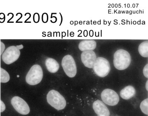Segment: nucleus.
I'll return each mask as SVG.
<instances>
[{
    "label": "nucleus",
    "mask_w": 148,
    "mask_h": 116,
    "mask_svg": "<svg viewBox=\"0 0 148 116\" xmlns=\"http://www.w3.org/2000/svg\"><path fill=\"white\" fill-rule=\"evenodd\" d=\"M97 43L93 40H85L81 41L78 45V47L82 52L86 51H93L95 49Z\"/></svg>",
    "instance_id": "nucleus-11"
},
{
    "label": "nucleus",
    "mask_w": 148,
    "mask_h": 116,
    "mask_svg": "<svg viewBox=\"0 0 148 116\" xmlns=\"http://www.w3.org/2000/svg\"><path fill=\"white\" fill-rule=\"evenodd\" d=\"M136 93V89L132 86H127L121 91V97L123 99L129 100L133 97Z\"/></svg>",
    "instance_id": "nucleus-12"
},
{
    "label": "nucleus",
    "mask_w": 148,
    "mask_h": 116,
    "mask_svg": "<svg viewBox=\"0 0 148 116\" xmlns=\"http://www.w3.org/2000/svg\"><path fill=\"white\" fill-rule=\"evenodd\" d=\"M62 65L63 69L67 76L70 78L75 76L77 73V67L75 60L72 56H65L62 61Z\"/></svg>",
    "instance_id": "nucleus-5"
},
{
    "label": "nucleus",
    "mask_w": 148,
    "mask_h": 116,
    "mask_svg": "<svg viewBox=\"0 0 148 116\" xmlns=\"http://www.w3.org/2000/svg\"><path fill=\"white\" fill-rule=\"evenodd\" d=\"M114 64L115 67L119 70L127 69L131 63L130 54L127 51L119 50L115 52L114 55Z\"/></svg>",
    "instance_id": "nucleus-1"
},
{
    "label": "nucleus",
    "mask_w": 148,
    "mask_h": 116,
    "mask_svg": "<svg viewBox=\"0 0 148 116\" xmlns=\"http://www.w3.org/2000/svg\"><path fill=\"white\" fill-rule=\"evenodd\" d=\"M93 108L98 116H109L110 111L102 101L97 100L93 104Z\"/></svg>",
    "instance_id": "nucleus-10"
},
{
    "label": "nucleus",
    "mask_w": 148,
    "mask_h": 116,
    "mask_svg": "<svg viewBox=\"0 0 148 116\" xmlns=\"http://www.w3.org/2000/svg\"><path fill=\"white\" fill-rule=\"evenodd\" d=\"M6 109V106L5 104L1 100H0V111L3 112Z\"/></svg>",
    "instance_id": "nucleus-18"
},
{
    "label": "nucleus",
    "mask_w": 148,
    "mask_h": 116,
    "mask_svg": "<svg viewBox=\"0 0 148 116\" xmlns=\"http://www.w3.org/2000/svg\"><path fill=\"white\" fill-rule=\"evenodd\" d=\"M143 74L144 76L147 78H148V64H147L143 69Z\"/></svg>",
    "instance_id": "nucleus-17"
},
{
    "label": "nucleus",
    "mask_w": 148,
    "mask_h": 116,
    "mask_svg": "<svg viewBox=\"0 0 148 116\" xmlns=\"http://www.w3.org/2000/svg\"><path fill=\"white\" fill-rule=\"evenodd\" d=\"M43 76V74L41 66L35 65L32 66L26 75V83L31 85H37L42 81Z\"/></svg>",
    "instance_id": "nucleus-4"
},
{
    "label": "nucleus",
    "mask_w": 148,
    "mask_h": 116,
    "mask_svg": "<svg viewBox=\"0 0 148 116\" xmlns=\"http://www.w3.org/2000/svg\"><path fill=\"white\" fill-rule=\"evenodd\" d=\"M146 88L147 90H148V81H147V83L146 84Z\"/></svg>",
    "instance_id": "nucleus-21"
},
{
    "label": "nucleus",
    "mask_w": 148,
    "mask_h": 116,
    "mask_svg": "<svg viewBox=\"0 0 148 116\" xmlns=\"http://www.w3.org/2000/svg\"><path fill=\"white\" fill-rule=\"evenodd\" d=\"M45 66L47 70L52 73H56L59 68V64L53 58H47L45 61Z\"/></svg>",
    "instance_id": "nucleus-13"
},
{
    "label": "nucleus",
    "mask_w": 148,
    "mask_h": 116,
    "mask_svg": "<svg viewBox=\"0 0 148 116\" xmlns=\"http://www.w3.org/2000/svg\"><path fill=\"white\" fill-rule=\"evenodd\" d=\"M138 52L140 55L143 57H148V42L145 41L141 43L138 47Z\"/></svg>",
    "instance_id": "nucleus-14"
},
{
    "label": "nucleus",
    "mask_w": 148,
    "mask_h": 116,
    "mask_svg": "<svg viewBox=\"0 0 148 116\" xmlns=\"http://www.w3.org/2000/svg\"><path fill=\"white\" fill-rule=\"evenodd\" d=\"M11 104L14 109L21 115H28L30 112L29 105L23 98L19 97H14L11 100Z\"/></svg>",
    "instance_id": "nucleus-8"
},
{
    "label": "nucleus",
    "mask_w": 148,
    "mask_h": 116,
    "mask_svg": "<svg viewBox=\"0 0 148 116\" xmlns=\"http://www.w3.org/2000/svg\"><path fill=\"white\" fill-rule=\"evenodd\" d=\"M95 74L100 77H106L110 70V65L108 60L102 57L97 58L93 67Z\"/></svg>",
    "instance_id": "nucleus-3"
},
{
    "label": "nucleus",
    "mask_w": 148,
    "mask_h": 116,
    "mask_svg": "<svg viewBox=\"0 0 148 116\" xmlns=\"http://www.w3.org/2000/svg\"><path fill=\"white\" fill-rule=\"evenodd\" d=\"M148 99L144 100L141 102L140 105V108L141 111L145 115H148Z\"/></svg>",
    "instance_id": "nucleus-16"
},
{
    "label": "nucleus",
    "mask_w": 148,
    "mask_h": 116,
    "mask_svg": "<svg viewBox=\"0 0 148 116\" xmlns=\"http://www.w3.org/2000/svg\"><path fill=\"white\" fill-rule=\"evenodd\" d=\"M48 104L57 110H62L66 106V101L64 97L55 90L49 91L47 96Z\"/></svg>",
    "instance_id": "nucleus-2"
},
{
    "label": "nucleus",
    "mask_w": 148,
    "mask_h": 116,
    "mask_svg": "<svg viewBox=\"0 0 148 116\" xmlns=\"http://www.w3.org/2000/svg\"><path fill=\"white\" fill-rule=\"evenodd\" d=\"M10 76L9 73L3 68H0V81L1 83H6L9 82Z\"/></svg>",
    "instance_id": "nucleus-15"
},
{
    "label": "nucleus",
    "mask_w": 148,
    "mask_h": 116,
    "mask_svg": "<svg viewBox=\"0 0 148 116\" xmlns=\"http://www.w3.org/2000/svg\"><path fill=\"white\" fill-rule=\"evenodd\" d=\"M21 55L20 50L14 46L7 48L2 55L3 61L6 64H11L17 61Z\"/></svg>",
    "instance_id": "nucleus-6"
},
{
    "label": "nucleus",
    "mask_w": 148,
    "mask_h": 116,
    "mask_svg": "<svg viewBox=\"0 0 148 116\" xmlns=\"http://www.w3.org/2000/svg\"><path fill=\"white\" fill-rule=\"evenodd\" d=\"M16 47H17L19 50H21V49H23V45H21L19 46H17Z\"/></svg>",
    "instance_id": "nucleus-20"
},
{
    "label": "nucleus",
    "mask_w": 148,
    "mask_h": 116,
    "mask_svg": "<svg viewBox=\"0 0 148 116\" xmlns=\"http://www.w3.org/2000/svg\"></svg>",
    "instance_id": "nucleus-22"
},
{
    "label": "nucleus",
    "mask_w": 148,
    "mask_h": 116,
    "mask_svg": "<svg viewBox=\"0 0 148 116\" xmlns=\"http://www.w3.org/2000/svg\"><path fill=\"white\" fill-rule=\"evenodd\" d=\"M101 98L105 104L111 106L117 104L119 100L118 94L114 90L110 89L103 90L101 93Z\"/></svg>",
    "instance_id": "nucleus-7"
},
{
    "label": "nucleus",
    "mask_w": 148,
    "mask_h": 116,
    "mask_svg": "<svg viewBox=\"0 0 148 116\" xmlns=\"http://www.w3.org/2000/svg\"><path fill=\"white\" fill-rule=\"evenodd\" d=\"M81 59L84 65L88 68H93L97 59L95 53L93 51H86L81 54Z\"/></svg>",
    "instance_id": "nucleus-9"
},
{
    "label": "nucleus",
    "mask_w": 148,
    "mask_h": 116,
    "mask_svg": "<svg viewBox=\"0 0 148 116\" xmlns=\"http://www.w3.org/2000/svg\"><path fill=\"white\" fill-rule=\"evenodd\" d=\"M5 48V46L4 44L2 42H0V53H1V55L4 52Z\"/></svg>",
    "instance_id": "nucleus-19"
}]
</instances>
